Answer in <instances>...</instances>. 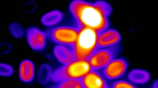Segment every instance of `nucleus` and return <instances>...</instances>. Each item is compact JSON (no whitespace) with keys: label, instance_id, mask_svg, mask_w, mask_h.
Segmentation results:
<instances>
[{"label":"nucleus","instance_id":"nucleus-19","mask_svg":"<svg viewBox=\"0 0 158 88\" xmlns=\"http://www.w3.org/2000/svg\"><path fill=\"white\" fill-rule=\"evenodd\" d=\"M153 87H154V88H157L158 87V82L157 81H156V82H154V84L153 85Z\"/></svg>","mask_w":158,"mask_h":88},{"label":"nucleus","instance_id":"nucleus-16","mask_svg":"<svg viewBox=\"0 0 158 88\" xmlns=\"http://www.w3.org/2000/svg\"><path fill=\"white\" fill-rule=\"evenodd\" d=\"M9 29L11 34L16 38H20L24 35V30L20 25L16 23L11 24Z\"/></svg>","mask_w":158,"mask_h":88},{"label":"nucleus","instance_id":"nucleus-6","mask_svg":"<svg viewBox=\"0 0 158 88\" xmlns=\"http://www.w3.org/2000/svg\"><path fill=\"white\" fill-rule=\"evenodd\" d=\"M128 67V63L125 59L116 58L100 71L107 81H112L124 76Z\"/></svg>","mask_w":158,"mask_h":88},{"label":"nucleus","instance_id":"nucleus-12","mask_svg":"<svg viewBox=\"0 0 158 88\" xmlns=\"http://www.w3.org/2000/svg\"><path fill=\"white\" fill-rule=\"evenodd\" d=\"M129 82L133 84H145L151 79V75L148 71L142 69H135L130 71L127 75Z\"/></svg>","mask_w":158,"mask_h":88},{"label":"nucleus","instance_id":"nucleus-15","mask_svg":"<svg viewBox=\"0 0 158 88\" xmlns=\"http://www.w3.org/2000/svg\"><path fill=\"white\" fill-rule=\"evenodd\" d=\"M57 88H83L81 79H69L58 83Z\"/></svg>","mask_w":158,"mask_h":88},{"label":"nucleus","instance_id":"nucleus-1","mask_svg":"<svg viewBox=\"0 0 158 88\" xmlns=\"http://www.w3.org/2000/svg\"><path fill=\"white\" fill-rule=\"evenodd\" d=\"M69 10L79 28H89L99 33L110 26L108 17L101 9L97 1L91 3L75 0L69 4Z\"/></svg>","mask_w":158,"mask_h":88},{"label":"nucleus","instance_id":"nucleus-17","mask_svg":"<svg viewBox=\"0 0 158 88\" xmlns=\"http://www.w3.org/2000/svg\"><path fill=\"white\" fill-rule=\"evenodd\" d=\"M14 73V69L10 65L6 63L0 64V75L2 76L9 77Z\"/></svg>","mask_w":158,"mask_h":88},{"label":"nucleus","instance_id":"nucleus-11","mask_svg":"<svg viewBox=\"0 0 158 88\" xmlns=\"http://www.w3.org/2000/svg\"><path fill=\"white\" fill-rule=\"evenodd\" d=\"M35 76L34 64L29 59H25L21 63L19 68V76L23 82L28 83L33 80Z\"/></svg>","mask_w":158,"mask_h":88},{"label":"nucleus","instance_id":"nucleus-13","mask_svg":"<svg viewBox=\"0 0 158 88\" xmlns=\"http://www.w3.org/2000/svg\"><path fill=\"white\" fill-rule=\"evenodd\" d=\"M63 19V14L59 10L48 12L42 17L41 22L45 26L52 27L58 25Z\"/></svg>","mask_w":158,"mask_h":88},{"label":"nucleus","instance_id":"nucleus-10","mask_svg":"<svg viewBox=\"0 0 158 88\" xmlns=\"http://www.w3.org/2000/svg\"><path fill=\"white\" fill-rule=\"evenodd\" d=\"M53 53L57 60L63 65L67 64L76 59L72 46L56 45L53 49Z\"/></svg>","mask_w":158,"mask_h":88},{"label":"nucleus","instance_id":"nucleus-14","mask_svg":"<svg viewBox=\"0 0 158 88\" xmlns=\"http://www.w3.org/2000/svg\"><path fill=\"white\" fill-rule=\"evenodd\" d=\"M52 72V68L49 65H42L40 67L38 73V79L39 82L42 84L47 83L49 80H51Z\"/></svg>","mask_w":158,"mask_h":88},{"label":"nucleus","instance_id":"nucleus-4","mask_svg":"<svg viewBox=\"0 0 158 88\" xmlns=\"http://www.w3.org/2000/svg\"><path fill=\"white\" fill-rule=\"evenodd\" d=\"M79 32L77 26H60L48 29L45 34L47 38L56 44L73 47L77 40Z\"/></svg>","mask_w":158,"mask_h":88},{"label":"nucleus","instance_id":"nucleus-18","mask_svg":"<svg viewBox=\"0 0 158 88\" xmlns=\"http://www.w3.org/2000/svg\"><path fill=\"white\" fill-rule=\"evenodd\" d=\"M112 88H135L136 86L130 82L120 80L116 81L111 85Z\"/></svg>","mask_w":158,"mask_h":88},{"label":"nucleus","instance_id":"nucleus-7","mask_svg":"<svg viewBox=\"0 0 158 88\" xmlns=\"http://www.w3.org/2000/svg\"><path fill=\"white\" fill-rule=\"evenodd\" d=\"M83 88H107L110 87L100 71L91 70L81 78Z\"/></svg>","mask_w":158,"mask_h":88},{"label":"nucleus","instance_id":"nucleus-9","mask_svg":"<svg viewBox=\"0 0 158 88\" xmlns=\"http://www.w3.org/2000/svg\"><path fill=\"white\" fill-rule=\"evenodd\" d=\"M46 34L40 29L35 27L28 29L27 32V38L30 47L35 51L43 50L46 43Z\"/></svg>","mask_w":158,"mask_h":88},{"label":"nucleus","instance_id":"nucleus-8","mask_svg":"<svg viewBox=\"0 0 158 88\" xmlns=\"http://www.w3.org/2000/svg\"><path fill=\"white\" fill-rule=\"evenodd\" d=\"M121 40L119 32L115 29H107L100 32L97 37V48H107L118 45Z\"/></svg>","mask_w":158,"mask_h":88},{"label":"nucleus","instance_id":"nucleus-2","mask_svg":"<svg viewBox=\"0 0 158 88\" xmlns=\"http://www.w3.org/2000/svg\"><path fill=\"white\" fill-rule=\"evenodd\" d=\"M98 34V33L94 29L79 28L78 38L73 46L75 59L88 60L97 48Z\"/></svg>","mask_w":158,"mask_h":88},{"label":"nucleus","instance_id":"nucleus-5","mask_svg":"<svg viewBox=\"0 0 158 88\" xmlns=\"http://www.w3.org/2000/svg\"><path fill=\"white\" fill-rule=\"evenodd\" d=\"M119 45L107 48H97L88 59L92 70L101 71L119 53Z\"/></svg>","mask_w":158,"mask_h":88},{"label":"nucleus","instance_id":"nucleus-3","mask_svg":"<svg viewBox=\"0 0 158 88\" xmlns=\"http://www.w3.org/2000/svg\"><path fill=\"white\" fill-rule=\"evenodd\" d=\"M91 70L88 60L75 59L52 71L51 81L59 83L69 79H81Z\"/></svg>","mask_w":158,"mask_h":88}]
</instances>
